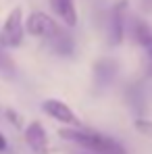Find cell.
<instances>
[{
  "label": "cell",
  "mask_w": 152,
  "mask_h": 154,
  "mask_svg": "<svg viewBox=\"0 0 152 154\" xmlns=\"http://www.w3.org/2000/svg\"><path fill=\"white\" fill-rule=\"evenodd\" d=\"M60 135L65 140H71L79 144L85 150H92L94 154H127L125 146L119 144L115 137L104 135L98 131H85V129H75V127H65L60 129Z\"/></svg>",
  "instance_id": "cell-1"
},
{
  "label": "cell",
  "mask_w": 152,
  "mask_h": 154,
  "mask_svg": "<svg viewBox=\"0 0 152 154\" xmlns=\"http://www.w3.org/2000/svg\"><path fill=\"white\" fill-rule=\"evenodd\" d=\"M23 31H25L23 29V11H21V6H15L8 13L4 25L0 29V46L2 48H19L23 42Z\"/></svg>",
  "instance_id": "cell-2"
},
{
  "label": "cell",
  "mask_w": 152,
  "mask_h": 154,
  "mask_svg": "<svg viewBox=\"0 0 152 154\" xmlns=\"http://www.w3.org/2000/svg\"><path fill=\"white\" fill-rule=\"evenodd\" d=\"M25 31L33 38H44V40H52L60 27L56 25V21L52 19L50 15L42 13V11H33L25 21Z\"/></svg>",
  "instance_id": "cell-3"
},
{
  "label": "cell",
  "mask_w": 152,
  "mask_h": 154,
  "mask_svg": "<svg viewBox=\"0 0 152 154\" xmlns=\"http://www.w3.org/2000/svg\"><path fill=\"white\" fill-rule=\"evenodd\" d=\"M119 73V60L117 58H110V56H102L94 63V69H92V79H94V88L96 92L106 90L115 77Z\"/></svg>",
  "instance_id": "cell-4"
},
{
  "label": "cell",
  "mask_w": 152,
  "mask_h": 154,
  "mask_svg": "<svg viewBox=\"0 0 152 154\" xmlns=\"http://www.w3.org/2000/svg\"><path fill=\"white\" fill-rule=\"evenodd\" d=\"M42 110H44L50 119L58 121V123H63V125H67V127L81 129V121H79V117H77L75 112L63 102V100H58V98H46V100L42 102Z\"/></svg>",
  "instance_id": "cell-5"
},
{
  "label": "cell",
  "mask_w": 152,
  "mask_h": 154,
  "mask_svg": "<svg viewBox=\"0 0 152 154\" xmlns=\"http://www.w3.org/2000/svg\"><path fill=\"white\" fill-rule=\"evenodd\" d=\"M125 8L127 0L115 2V6L110 8V17H108V44L110 46H121L123 38H125Z\"/></svg>",
  "instance_id": "cell-6"
},
{
  "label": "cell",
  "mask_w": 152,
  "mask_h": 154,
  "mask_svg": "<svg viewBox=\"0 0 152 154\" xmlns=\"http://www.w3.org/2000/svg\"><path fill=\"white\" fill-rule=\"evenodd\" d=\"M25 142L33 154H50L48 133H46V129L40 121H31L25 127Z\"/></svg>",
  "instance_id": "cell-7"
},
{
  "label": "cell",
  "mask_w": 152,
  "mask_h": 154,
  "mask_svg": "<svg viewBox=\"0 0 152 154\" xmlns=\"http://www.w3.org/2000/svg\"><path fill=\"white\" fill-rule=\"evenodd\" d=\"M54 13L63 19V23L67 27H75L77 25V8H75V0H50Z\"/></svg>",
  "instance_id": "cell-8"
},
{
  "label": "cell",
  "mask_w": 152,
  "mask_h": 154,
  "mask_svg": "<svg viewBox=\"0 0 152 154\" xmlns=\"http://www.w3.org/2000/svg\"><path fill=\"white\" fill-rule=\"evenodd\" d=\"M48 42H50L52 50L56 52V54H60V56H71V54L75 52V44H73L71 35L65 33V31H58L52 40H48Z\"/></svg>",
  "instance_id": "cell-9"
},
{
  "label": "cell",
  "mask_w": 152,
  "mask_h": 154,
  "mask_svg": "<svg viewBox=\"0 0 152 154\" xmlns=\"http://www.w3.org/2000/svg\"><path fill=\"white\" fill-rule=\"evenodd\" d=\"M133 40H135L144 50L152 48V27L148 25L146 21H142V19H135V21H133Z\"/></svg>",
  "instance_id": "cell-10"
},
{
  "label": "cell",
  "mask_w": 152,
  "mask_h": 154,
  "mask_svg": "<svg viewBox=\"0 0 152 154\" xmlns=\"http://www.w3.org/2000/svg\"><path fill=\"white\" fill-rule=\"evenodd\" d=\"M133 127L138 131H142L144 135H150L152 137V121H146V119H135L133 121Z\"/></svg>",
  "instance_id": "cell-11"
},
{
  "label": "cell",
  "mask_w": 152,
  "mask_h": 154,
  "mask_svg": "<svg viewBox=\"0 0 152 154\" xmlns=\"http://www.w3.org/2000/svg\"><path fill=\"white\" fill-rule=\"evenodd\" d=\"M6 117H8V121H11L15 127H21V117H19L15 110H11V108H8V110H6Z\"/></svg>",
  "instance_id": "cell-12"
},
{
  "label": "cell",
  "mask_w": 152,
  "mask_h": 154,
  "mask_svg": "<svg viewBox=\"0 0 152 154\" xmlns=\"http://www.w3.org/2000/svg\"><path fill=\"white\" fill-rule=\"evenodd\" d=\"M6 148H8V142H6V135H4V133L0 131V152H4Z\"/></svg>",
  "instance_id": "cell-13"
},
{
  "label": "cell",
  "mask_w": 152,
  "mask_h": 154,
  "mask_svg": "<svg viewBox=\"0 0 152 154\" xmlns=\"http://www.w3.org/2000/svg\"><path fill=\"white\" fill-rule=\"evenodd\" d=\"M146 56H148V67H150V73H152V48L146 50Z\"/></svg>",
  "instance_id": "cell-14"
},
{
  "label": "cell",
  "mask_w": 152,
  "mask_h": 154,
  "mask_svg": "<svg viewBox=\"0 0 152 154\" xmlns=\"http://www.w3.org/2000/svg\"><path fill=\"white\" fill-rule=\"evenodd\" d=\"M85 154H90V152H85Z\"/></svg>",
  "instance_id": "cell-15"
}]
</instances>
